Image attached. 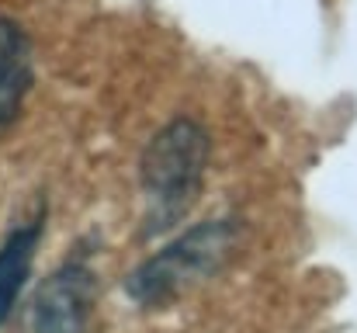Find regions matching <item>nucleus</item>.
<instances>
[{
  "label": "nucleus",
  "instance_id": "obj_3",
  "mask_svg": "<svg viewBox=\"0 0 357 333\" xmlns=\"http://www.w3.org/2000/svg\"><path fill=\"white\" fill-rule=\"evenodd\" d=\"M94 292L98 281L87 260L70 257L35 288L28 309V333H87Z\"/></svg>",
  "mask_w": 357,
  "mask_h": 333
},
{
  "label": "nucleus",
  "instance_id": "obj_4",
  "mask_svg": "<svg viewBox=\"0 0 357 333\" xmlns=\"http://www.w3.org/2000/svg\"><path fill=\"white\" fill-rule=\"evenodd\" d=\"M31 84H35L31 38L21 28V21L0 14V135L21 118Z\"/></svg>",
  "mask_w": 357,
  "mask_h": 333
},
{
  "label": "nucleus",
  "instance_id": "obj_1",
  "mask_svg": "<svg viewBox=\"0 0 357 333\" xmlns=\"http://www.w3.org/2000/svg\"><path fill=\"white\" fill-rule=\"evenodd\" d=\"M212 156V139L202 121L174 118L167 121L139 156V184L146 198V236H160L184 219L205 184Z\"/></svg>",
  "mask_w": 357,
  "mask_h": 333
},
{
  "label": "nucleus",
  "instance_id": "obj_5",
  "mask_svg": "<svg viewBox=\"0 0 357 333\" xmlns=\"http://www.w3.org/2000/svg\"><path fill=\"white\" fill-rule=\"evenodd\" d=\"M42 232H45V212L14 225L0 243V327L10 320V313L31 278V264H35Z\"/></svg>",
  "mask_w": 357,
  "mask_h": 333
},
{
  "label": "nucleus",
  "instance_id": "obj_2",
  "mask_svg": "<svg viewBox=\"0 0 357 333\" xmlns=\"http://www.w3.org/2000/svg\"><path fill=\"white\" fill-rule=\"evenodd\" d=\"M239 219H205L184 229L163 250L146 257L135 271L125 274V295L139 309H167L181 292L215 271L233 257L239 243Z\"/></svg>",
  "mask_w": 357,
  "mask_h": 333
}]
</instances>
